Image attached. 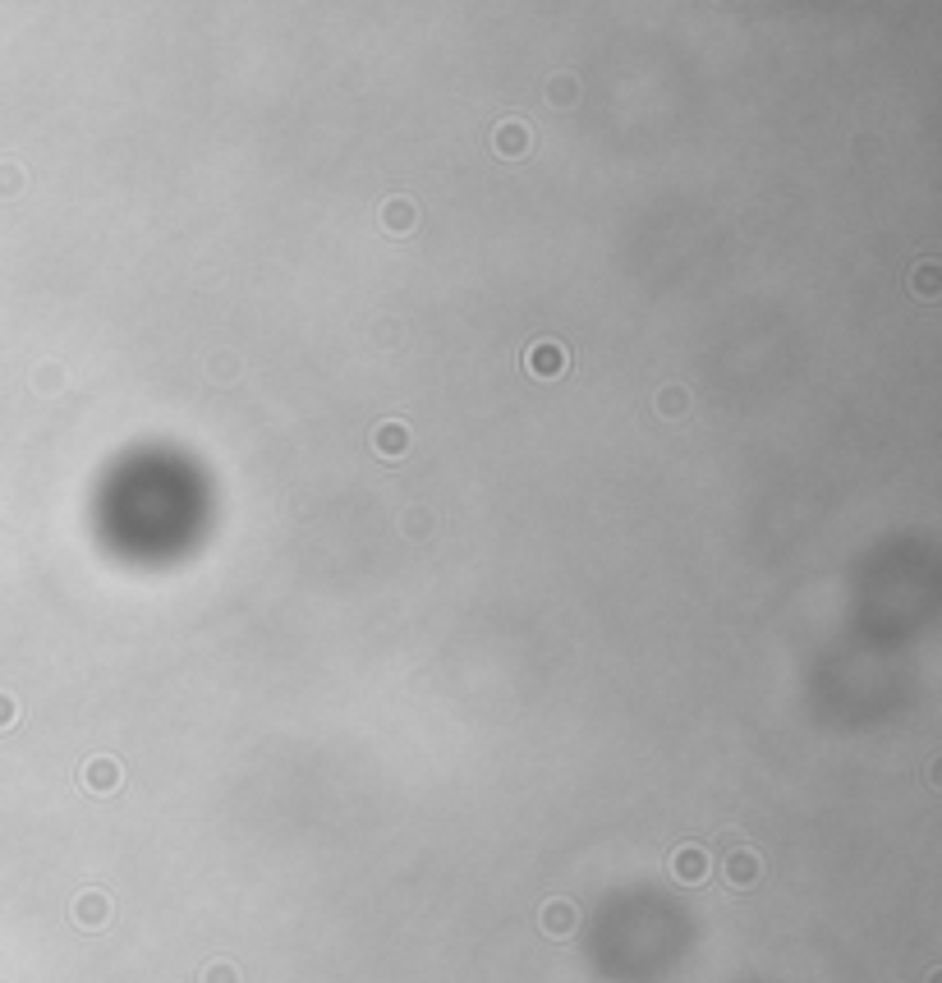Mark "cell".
Segmentation results:
<instances>
[{
	"label": "cell",
	"instance_id": "1",
	"mask_svg": "<svg viewBox=\"0 0 942 983\" xmlns=\"http://www.w3.org/2000/svg\"><path fill=\"white\" fill-rule=\"evenodd\" d=\"M722 878H727L736 892H750V887H759V882H763V855L754 846L727 850V859H722Z\"/></svg>",
	"mask_w": 942,
	"mask_h": 983
},
{
	"label": "cell",
	"instance_id": "2",
	"mask_svg": "<svg viewBox=\"0 0 942 983\" xmlns=\"http://www.w3.org/2000/svg\"><path fill=\"white\" fill-rule=\"evenodd\" d=\"M69 915H74V924H79L83 933H102V928L111 924V896H106L102 887H88V892L74 896Z\"/></svg>",
	"mask_w": 942,
	"mask_h": 983
},
{
	"label": "cell",
	"instance_id": "3",
	"mask_svg": "<svg viewBox=\"0 0 942 983\" xmlns=\"http://www.w3.org/2000/svg\"><path fill=\"white\" fill-rule=\"evenodd\" d=\"M524 368H529V377H561L570 368V354L561 340H534L524 354Z\"/></svg>",
	"mask_w": 942,
	"mask_h": 983
},
{
	"label": "cell",
	"instance_id": "4",
	"mask_svg": "<svg viewBox=\"0 0 942 983\" xmlns=\"http://www.w3.org/2000/svg\"><path fill=\"white\" fill-rule=\"evenodd\" d=\"M538 928H543L552 942H566L575 938V928H579V905L575 901H547L543 910H538Z\"/></svg>",
	"mask_w": 942,
	"mask_h": 983
},
{
	"label": "cell",
	"instance_id": "5",
	"mask_svg": "<svg viewBox=\"0 0 942 983\" xmlns=\"http://www.w3.org/2000/svg\"><path fill=\"white\" fill-rule=\"evenodd\" d=\"M671 878L685 882V887H699V882H708V850L694 846V841L676 846V850H671Z\"/></svg>",
	"mask_w": 942,
	"mask_h": 983
},
{
	"label": "cell",
	"instance_id": "6",
	"mask_svg": "<svg viewBox=\"0 0 942 983\" xmlns=\"http://www.w3.org/2000/svg\"><path fill=\"white\" fill-rule=\"evenodd\" d=\"M79 781H83V791H92V795H115V791H120V781H125V772H120V763H115V758L97 754V758H88V763H83Z\"/></svg>",
	"mask_w": 942,
	"mask_h": 983
},
{
	"label": "cell",
	"instance_id": "7",
	"mask_svg": "<svg viewBox=\"0 0 942 983\" xmlns=\"http://www.w3.org/2000/svg\"><path fill=\"white\" fill-rule=\"evenodd\" d=\"M529 125L524 120H501L497 134H492V147H497V157H524L529 152Z\"/></svg>",
	"mask_w": 942,
	"mask_h": 983
},
{
	"label": "cell",
	"instance_id": "8",
	"mask_svg": "<svg viewBox=\"0 0 942 983\" xmlns=\"http://www.w3.org/2000/svg\"><path fill=\"white\" fill-rule=\"evenodd\" d=\"M373 451L382 455V460H400V455L409 451V428H405V423H396V419L377 423V432H373Z\"/></svg>",
	"mask_w": 942,
	"mask_h": 983
},
{
	"label": "cell",
	"instance_id": "9",
	"mask_svg": "<svg viewBox=\"0 0 942 983\" xmlns=\"http://www.w3.org/2000/svg\"><path fill=\"white\" fill-rule=\"evenodd\" d=\"M414 221H419V207L409 203V198H386L382 203V226L391 230V235H409Z\"/></svg>",
	"mask_w": 942,
	"mask_h": 983
},
{
	"label": "cell",
	"instance_id": "10",
	"mask_svg": "<svg viewBox=\"0 0 942 983\" xmlns=\"http://www.w3.org/2000/svg\"><path fill=\"white\" fill-rule=\"evenodd\" d=\"M658 414L667 423H676V419H685L690 414V391L685 386H662V396H658Z\"/></svg>",
	"mask_w": 942,
	"mask_h": 983
},
{
	"label": "cell",
	"instance_id": "11",
	"mask_svg": "<svg viewBox=\"0 0 942 983\" xmlns=\"http://www.w3.org/2000/svg\"><path fill=\"white\" fill-rule=\"evenodd\" d=\"M198 983H244L235 970V961H207L203 970H198Z\"/></svg>",
	"mask_w": 942,
	"mask_h": 983
},
{
	"label": "cell",
	"instance_id": "12",
	"mask_svg": "<svg viewBox=\"0 0 942 983\" xmlns=\"http://www.w3.org/2000/svg\"><path fill=\"white\" fill-rule=\"evenodd\" d=\"M575 97H579V83L566 79V74H557V79L547 83V102H552V106H570Z\"/></svg>",
	"mask_w": 942,
	"mask_h": 983
},
{
	"label": "cell",
	"instance_id": "13",
	"mask_svg": "<svg viewBox=\"0 0 942 983\" xmlns=\"http://www.w3.org/2000/svg\"><path fill=\"white\" fill-rule=\"evenodd\" d=\"M933 276H938V267H933V262H920V267H915V294H924V299H933V294H938V285H933Z\"/></svg>",
	"mask_w": 942,
	"mask_h": 983
},
{
	"label": "cell",
	"instance_id": "14",
	"mask_svg": "<svg viewBox=\"0 0 942 983\" xmlns=\"http://www.w3.org/2000/svg\"><path fill=\"white\" fill-rule=\"evenodd\" d=\"M14 717H19V703H14L10 694H0V731H10Z\"/></svg>",
	"mask_w": 942,
	"mask_h": 983
},
{
	"label": "cell",
	"instance_id": "15",
	"mask_svg": "<svg viewBox=\"0 0 942 983\" xmlns=\"http://www.w3.org/2000/svg\"><path fill=\"white\" fill-rule=\"evenodd\" d=\"M23 184V175H19V166H0V193H14Z\"/></svg>",
	"mask_w": 942,
	"mask_h": 983
},
{
	"label": "cell",
	"instance_id": "16",
	"mask_svg": "<svg viewBox=\"0 0 942 983\" xmlns=\"http://www.w3.org/2000/svg\"><path fill=\"white\" fill-rule=\"evenodd\" d=\"M56 377L65 382V373H60V368H42V373H37V391H42V396H51V382H56Z\"/></svg>",
	"mask_w": 942,
	"mask_h": 983
}]
</instances>
